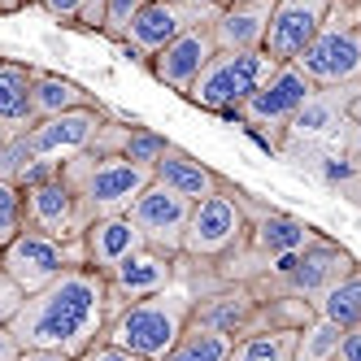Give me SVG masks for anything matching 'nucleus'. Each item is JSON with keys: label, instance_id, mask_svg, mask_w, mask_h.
Returning a JSON list of instances; mask_svg holds the SVG:
<instances>
[{"label": "nucleus", "instance_id": "nucleus-31", "mask_svg": "<svg viewBox=\"0 0 361 361\" xmlns=\"http://www.w3.org/2000/svg\"><path fill=\"white\" fill-rule=\"evenodd\" d=\"M27 161H31V152H27V144H22V135H9L5 148H0V183H13L18 170Z\"/></svg>", "mask_w": 361, "mask_h": 361}, {"label": "nucleus", "instance_id": "nucleus-32", "mask_svg": "<svg viewBox=\"0 0 361 361\" xmlns=\"http://www.w3.org/2000/svg\"><path fill=\"white\" fill-rule=\"evenodd\" d=\"M22 300H27V296H22V292L13 288V279L0 270V326H9V322H13V314L22 309Z\"/></svg>", "mask_w": 361, "mask_h": 361}, {"label": "nucleus", "instance_id": "nucleus-34", "mask_svg": "<svg viewBox=\"0 0 361 361\" xmlns=\"http://www.w3.org/2000/svg\"><path fill=\"white\" fill-rule=\"evenodd\" d=\"M74 361H140V357H131V353H122V348H114V344L100 340L96 348H87L83 357H74Z\"/></svg>", "mask_w": 361, "mask_h": 361}, {"label": "nucleus", "instance_id": "nucleus-36", "mask_svg": "<svg viewBox=\"0 0 361 361\" xmlns=\"http://www.w3.org/2000/svg\"><path fill=\"white\" fill-rule=\"evenodd\" d=\"M100 22H105V0H83L79 27H87V31H100Z\"/></svg>", "mask_w": 361, "mask_h": 361}, {"label": "nucleus", "instance_id": "nucleus-20", "mask_svg": "<svg viewBox=\"0 0 361 361\" xmlns=\"http://www.w3.org/2000/svg\"><path fill=\"white\" fill-rule=\"evenodd\" d=\"M135 248H144V235L135 231V222L126 214H114V218H96L87 222L83 231V252H87V266L109 274L114 266H122Z\"/></svg>", "mask_w": 361, "mask_h": 361}, {"label": "nucleus", "instance_id": "nucleus-25", "mask_svg": "<svg viewBox=\"0 0 361 361\" xmlns=\"http://www.w3.org/2000/svg\"><path fill=\"white\" fill-rule=\"evenodd\" d=\"M231 344H235V340H226V335L200 326V322H188V331L178 335L174 348L161 361H226L231 357Z\"/></svg>", "mask_w": 361, "mask_h": 361}, {"label": "nucleus", "instance_id": "nucleus-33", "mask_svg": "<svg viewBox=\"0 0 361 361\" xmlns=\"http://www.w3.org/2000/svg\"><path fill=\"white\" fill-rule=\"evenodd\" d=\"M35 5L48 13V18H57L66 22V27H79V13H83V0H35Z\"/></svg>", "mask_w": 361, "mask_h": 361}, {"label": "nucleus", "instance_id": "nucleus-43", "mask_svg": "<svg viewBox=\"0 0 361 361\" xmlns=\"http://www.w3.org/2000/svg\"><path fill=\"white\" fill-rule=\"evenodd\" d=\"M335 361H340V357H335Z\"/></svg>", "mask_w": 361, "mask_h": 361}, {"label": "nucleus", "instance_id": "nucleus-14", "mask_svg": "<svg viewBox=\"0 0 361 361\" xmlns=\"http://www.w3.org/2000/svg\"><path fill=\"white\" fill-rule=\"evenodd\" d=\"M214 53H218V48H214V35H209V22H196V27H188L178 39H170L161 53L148 61V74L161 87L188 96L192 83L200 79V70L214 61Z\"/></svg>", "mask_w": 361, "mask_h": 361}, {"label": "nucleus", "instance_id": "nucleus-17", "mask_svg": "<svg viewBox=\"0 0 361 361\" xmlns=\"http://www.w3.org/2000/svg\"><path fill=\"white\" fill-rule=\"evenodd\" d=\"M257 305L262 300H257V292L248 288V283H218V288L196 296L192 322L226 335V340H240V335L252 331V322H257Z\"/></svg>", "mask_w": 361, "mask_h": 361}, {"label": "nucleus", "instance_id": "nucleus-4", "mask_svg": "<svg viewBox=\"0 0 361 361\" xmlns=\"http://www.w3.org/2000/svg\"><path fill=\"white\" fill-rule=\"evenodd\" d=\"M61 178L74 188L83 204V218H114L126 214L135 204V196L152 183V170H140L122 157H92V152H79V157L61 161Z\"/></svg>", "mask_w": 361, "mask_h": 361}, {"label": "nucleus", "instance_id": "nucleus-30", "mask_svg": "<svg viewBox=\"0 0 361 361\" xmlns=\"http://www.w3.org/2000/svg\"><path fill=\"white\" fill-rule=\"evenodd\" d=\"M57 174H61V161H44V157H31L27 166L18 170L13 188H18V192H35V188H44V183H53Z\"/></svg>", "mask_w": 361, "mask_h": 361}, {"label": "nucleus", "instance_id": "nucleus-2", "mask_svg": "<svg viewBox=\"0 0 361 361\" xmlns=\"http://www.w3.org/2000/svg\"><path fill=\"white\" fill-rule=\"evenodd\" d=\"M192 305H196L192 288L174 279L166 292L148 296V300L122 305L118 314L109 318V326H105V344L131 353V357H140V361H161V357L174 348L178 335L188 331Z\"/></svg>", "mask_w": 361, "mask_h": 361}, {"label": "nucleus", "instance_id": "nucleus-9", "mask_svg": "<svg viewBox=\"0 0 361 361\" xmlns=\"http://www.w3.org/2000/svg\"><path fill=\"white\" fill-rule=\"evenodd\" d=\"M314 92H318V87L309 83L296 66H279L270 79L257 87V96L235 114V122H240V126H262V131H266L274 144H283V131H288V122L296 118V109H300Z\"/></svg>", "mask_w": 361, "mask_h": 361}, {"label": "nucleus", "instance_id": "nucleus-13", "mask_svg": "<svg viewBox=\"0 0 361 361\" xmlns=\"http://www.w3.org/2000/svg\"><path fill=\"white\" fill-rule=\"evenodd\" d=\"M196 22H204V18H196L183 5H174V0H148V5L131 18V27H126V35L118 39V48L148 70V61L157 57L170 39H178L188 27H196Z\"/></svg>", "mask_w": 361, "mask_h": 361}, {"label": "nucleus", "instance_id": "nucleus-16", "mask_svg": "<svg viewBox=\"0 0 361 361\" xmlns=\"http://www.w3.org/2000/svg\"><path fill=\"white\" fill-rule=\"evenodd\" d=\"M174 262L178 257L170 252H157V248H135L131 257H126L122 266H114L105 279H109V300H114V314L122 305H131V300H148V296H157L166 292L170 283H174Z\"/></svg>", "mask_w": 361, "mask_h": 361}, {"label": "nucleus", "instance_id": "nucleus-29", "mask_svg": "<svg viewBox=\"0 0 361 361\" xmlns=\"http://www.w3.org/2000/svg\"><path fill=\"white\" fill-rule=\"evenodd\" d=\"M148 5V0H105V22H100V35H109L114 44L126 35V27H131V18Z\"/></svg>", "mask_w": 361, "mask_h": 361}, {"label": "nucleus", "instance_id": "nucleus-40", "mask_svg": "<svg viewBox=\"0 0 361 361\" xmlns=\"http://www.w3.org/2000/svg\"><path fill=\"white\" fill-rule=\"evenodd\" d=\"M348 122H353V126H361V92H357V100L348 105Z\"/></svg>", "mask_w": 361, "mask_h": 361}, {"label": "nucleus", "instance_id": "nucleus-1", "mask_svg": "<svg viewBox=\"0 0 361 361\" xmlns=\"http://www.w3.org/2000/svg\"><path fill=\"white\" fill-rule=\"evenodd\" d=\"M109 318H114L109 279L92 266H74L57 283H48L44 292L22 300L9 331L22 344V353H61L74 361L105 340Z\"/></svg>", "mask_w": 361, "mask_h": 361}, {"label": "nucleus", "instance_id": "nucleus-37", "mask_svg": "<svg viewBox=\"0 0 361 361\" xmlns=\"http://www.w3.org/2000/svg\"><path fill=\"white\" fill-rule=\"evenodd\" d=\"M0 361H22V344L13 340L9 326H0Z\"/></svg>", "mask_w": 361, "mask_h": 361}, {"label": "nucleus", "instance_id": "nucleus-38", "mask_svg": "<svg viewBox=\"0 0 361 361\" xmlns=\"http://www.w3.org/2000/svg\"><path fill=\"white\" fill-rule=\"evenodd\" d=\"M340 361H361V326L344 331V344H340Z\"/></svg>", "mask_w": 361, "mask_h": 361}, {"label": "nucleus", "instance_id": "nucleus-6", "mask_svg": "<svg viewBox=\"0 0 361 361\" xmlns=\"http://www.w3.org/2000/svg\"><path fill=\"white\" fill-rule=\"evenodd\" d=\"M353 252L340 248L331 235L314 240L309 248L292 252V257H279V262H270V270L262 279H252L248 288L252 292H279V296H296V300H309L314 305L331 283H340L348 270H353Z\"/></svg>", "mask_w": 361, "mask_h": 361}, {"label": "nucleus", "instance_id": "nucleus-42", "mask_svg": "<svg viewBox=\"0 0 361 361\" xmlns=\"http://www.w3.org/2000/svg\"><path fill=\"white\" fill-rule=\"evenodd\" d=\"M22 5H35V0H22Z\"/></svg>", "mask_w": 361, "mask_h": 361}, {"label": "nucleus", "instance_id": "nucleus-15", "mask_svg": "<svg viewBox=\"0 0 361 361\" xmlns=\"http://www.w3.org/2000/svg\"><path fill=\"white\" fill-rule=\"evenodd\" d=\"M22 204H27V226L39 231L48 240H79L87 231V218H83V204L74 196V188L57 174L53 183H44L35 192H22Z\"/></svg>", "mask_w": 361, "mask_h": 361}, {"label": "nucleus", "instance_id": "nucleus-11", "mask_svg": "<svg viewBox=\"0 0 361 361\" xmlns=\"http://www.w3.org/2000/svg\"><path fill=\"white\" fill-rule=\"evenodd\" d=\"M326 13H331V0H274L262 53L274 66H292L309 48V39L322 31Z\"/></svg>", "mask_w": 361, "mask_h": 361}, {"label": "nucleus", "instance_id": "nucleus-21", "mask_svg": "<svg viewBox=\"0 0 361 361\" xmlns=\"http://www.w3.org/2000/svg\"><path fill=\"white\" fill-rule=\"evenodd\" d=\"M92 105H100V100L83 83L66 79V74H53V70H31V114H35V122L70 114V109H92Z\"/></svg>", "mask_w": 361, "mask_h": 361}, {"label": "nucleus", "instance_id": "nucleus-5", "mask_svg": "<svg viewBox=\"0 0 361 361\" xmlns=\"http://www.w3.org/2000/svg\"><path fill=\"white\" fill-rule=\"evenodd\" d=\"M248 235V214H244V188H235L231 178H222V188L192 204V218H188V231H183V248L178 257L188 262H200V266H218L222 257H231Z\"/></svg>", "mask_w": 361, "mask_h": 361}, {"label": "nucleus", "instance_id": "nucleus-8", "mask_svg": "<svg viewBox=\"0 0 361 361\" xmlns=\"http://www.w3.org/2000/svg\"><path fill=\"white\" fill-rule=\"evenodd\" d=\"M74 266H87V252H83V235L79 240H48L39 231H22L13 244L0 248V270L13 279V288L22 296H35L44 292L48 283H57L66 270Z\"/></svg>", "mask_w": 361, "mask_h": 361}, {"label": "nucleus", "instance_id": "nucleus-28", "mask_svg": "<svg viewBox=\"0 0 361 361\" xmlns=\"http://www.w3.org/2000/svg\"><path fill=\"white\" fill-rule=\"evenodd\" d=\"M22 231H27V204H22V192L13 183H0V248L13 244Z\"/></svg>", "mask_w": 361, "mask_h": 361}, {"label": "nucleus", "instance_id": "nucleus-12", "mask_svg": "<svg viewBox=\"0 0 361 361\" xmlns=\"http://www.w3.org/2000/svg\"><path fill=\"white\" fill-rule=\"evenodd\" d=\"M126 218L135 222V231L144 235L148 248H157V252H170L178 257V248H183V231H188V218H192V200L183 196H174L157 183H148L135 204L126 209Z\"/></svg>", "mask_w": 361, "mask_h": 361}, {"label": "nucleus", "instance_id": "nucleus-22", "mask_svg": "<svg viewBox=\"0 0 361 361\" xmlns=\"http://www.w3.org/2000/svg\"><path fill=\"white\" fill-rule=\"evenodd\" d=\"M31 70L35 66L0 57V126H5L9 135H22L27 126H35V114H31Z\"/></svg>", "mask_w": 361, "mask_h": 361}, {"label": "nucleus", "instance_id": "nucleus-41", "mask_svg": "<svg viewBox=\"0 0 361 361\" xmlns=\"http://www.w3.org/2000/svg\"><path fill=\"white\" fill-rule=\"evenodd\" d=\"M5 140H9V131H5V126H0V148H5Z\"/></svg>", "mask_w": 361, "mask_h": 361}, {"label": "nucleus", "instance_id": "nucleus-26", "mask_svg": "<svg viewBox=\"0 0 361 361\" xmlns=\"http://www.w3.org/2000/svg\"><path fill=\"white\" fill-rule=\"evenodd\" d=\"M340 344H344V331L314 314V318L296 331V353H292V361H335V357H340Z\"/></svg>", "mask_w": 361, "mask_h": 361}, {"label": "nucleus", "instance_id": "nucleus-18", "mask_svg": "<svg viewBox=\"0 0 361 361\" xmlns=\"http://www.w3.org/2000/svg\"><path fill=\"white\" fill-rule=\"evenodd\" d=\"M274 0H231L209 22V35L218 53H262L266 27H270Z\"/></svg>", "mask_w": 361, "mask_h": 361}, {"label": "nucleus", "instance_id": "nucleus-10", "mask_svg": "<svg viewBox=\"0 0 361 361\" xmlns=\"http://www.w3.org/2000/svg\"><path fill=\"white\" fill-rule=\"evenodd\" d=\"M109 122V109L105 105H92V109H70V114H57V118H39L35 126L22 131V144H27L31 157H44V161H70L79 152L92 148L96 131Z\"/></svg>", "mask_w": 361, "mask_h": 361}, {"label": "nucleus", "instance_id": "nucleus-3", "mask_svg": "<svg viewBox=\"0 0 361 361\" xmlns=\"http://www.w3.org/2000/svg\"><path fill=\"white\" fill-rule=\"evenodd\" d=\"M314 87L361 83V0H331L322 31L292 61Z\"/></svg>", "mask_w": 361, "mask_h": 361}, {"label": "nucleus", "instance_id": "nucleus-27", "mask_svg": "<svg viewBox=\"0 0 361 361\" xmlns=\"http://www.w3.org/2000/svg\"><path fill=\"white\" fill-rule=\"evenodd\" d=\"M170 148V140L152 126H140V122H122V144H118V157L131 161L140 170H152L161 161V152Z\"/></svg>", "mask_w": 361, "mask_h": 361}, {"label": "nucleus", "instance_id": "nucleus-35", "mask_svg": "<svg viewBox=\"0 0 361 361\" xmlns=\"http://www.w3.org/2000/svg\"><path fill=\"white\" fill-rule=\"evenodd\" d=\"M174 5H183V9H192L196 18H204V22H214L226 5H231V0H174Z\"/></svg>", "mask_w": 361, "mask_h": 361}, {"label": "nucleus", "instance_id": "nucleus-19", "mask_svg": "<svg viewBox=\"0 0 361 361\" xmlns=\"http://www.w3.org/2000/svg\"><path fill=\"white\" fill-rule=\"evenodd\" d=\"M152 183L166 188V192H174V196H183V200H192V204H200V200H209L222 188V174L209 170L200 157H192L188 148L170 144L161 152V161L152 166Z\"/></svg>", "mask_w": 361, "mask_h": 361}, {"label": "nucleus", "instance_id": "nucleus-7", "mask_svg": "<svg viewBox=\"0 0 361 361\" xmlns=\"http://www.w3.org/2000/svg\"><path fill=\"white\" fill-rule=\"evenodd\" d=\"M279 66L266 57V53H214V61L200 70V79L192 83V92L183 100H192L196 109H209V114H222L235 122V114L257 96L270 74Z\"/></svg>", "mask_w": 361, "mask_h": 361}, {"label": "nucleus", "instance_id": "nucleus-39", "mask_svg": "<svg viewBox=\"0 0 361 361\" xmlns=\"http://www.w3.org/2000/svg\"><path fill=\"white\" fill-rule=\"evenodd\" d=\"M22 361H70L61 353H22Z\"/></svg>", "mask_w": 361, "mask_h": 361}, {"label": "nucleus", "instance_id": "nucleus-23", "mask_svg": "<svg viewBox=\"0 0 361 361\" xmlns=\"http://www.w3.org/2000/svg\"><path fill=\"white\" fill-rule=\"evenodd\" d=\"M314 314L335 322L340 331H357L361 326V266H353L340 283H331V288L314 300Z\"/></svg>", "mask_w": 361, "mask_h": 361}, {"label": "nucleus", "instance_id": "nucleus-24", "mask_svg": "<svg viewBox=\"0 0 361 361\" xmlns=\"http://www.w3.org/2000/svg\"><path fill=\"white\" fill-rule=\"evenodd\" d=\"M296 353V331L283 326H252L231 344L226 361H292Z\"/></svg>", "mask_w": 361, "mask_h": 361}]
</instances>
